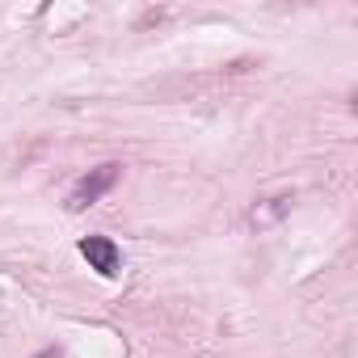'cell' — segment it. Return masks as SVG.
Returning <instances> with one entry per match:
<instances>
[{
  "mask_svg": "<svg viewBox=\"0 0 358 358\" xmlns=\"http://www.w3.org/2000/svg\"><path fill=\"white\" fill-rule=\"evenodd\" d=\"M118 173H122V164H114V160H110V164H97L93 173H85L80 182L72 186V194H68V207H72V211L93 207V203H97V199H101V194L118 182Z\"/></svg>",
  "mask_w": 358,
  "mask_h": 358,
  "instance_id": "obj_1",
  "label": "cell"
},
{
  "mask_svg": "<svg viewBox=\"0 0 358 358\" xmlns=\"http://www.w3.org/2000/svg\"><path fill=\"white\" fill-rule=\"evenodd\" d=\"M80 253L89 257V266H93L97 274H106V278H114V274H118L122 253H118V245H114L110 236H85V241H80Z\"/></svg>",
  "mask_w": 358,
  "mask_h": 358,
  "instance_id": "obj_2",
  "label": "cell"
},
{
  "mask_svg": "<svg viewBox=\"0 0 358 358\" xmlns=\"http://www.w3.org/2000/svg\"><path fill=\"white\" fill-rule=\"evenodd\" d=\"M43 358H59V354H55V350H47V354H43Z\"/></svg>",
  "mask_w": 358,
  "mask_h": 358,
  "instance_id": "obj_3",
  "label": "cell"
}]
</instances>
